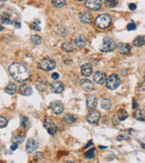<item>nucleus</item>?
<instances>
[{"instance_id": "f257e3e1", "label": "nucleus", "mask_w": 145, "mask_h": 163, "mask_svg": "<svg viewBox=\"0 0 145 163\" xmlns=\"http://www.w3.org/2000/svg\"><path fill=\"white\" fill-rule=\"evenodd\" d=\"M8 71L11 74V76L13 77L17 82H19V83L27 81L29 76H30L27 68L25 65L18 64V62H14V64H12L9 66Z\"/></svg>"}, {"instance_id": "f03ea898", "label": "nucleus", "mask_w": 145, "mask_h": 163, "mask_svg": "<svg viewBox=\"0 0 145 163\" xmlns=\"http://www.w3.org/2000/svg\"><path fill=\"white\" fill-rule=\"evenodd\" d=\"M95 26L100 29H107L108 27H110L112 24V18L110 16H108L106 14L100 15L94 20Z\"/></svg>"}, {"instance_id": "7ed1b4c3", "label": "nucleus", "mask_w": 145, "mask_h": 163, "mask_svg": "<svg viewBox=\"0 0 145 163\" xmlns=\"http://www.w3.org/2000/svg\"><path fill=\"white\" fill-rule=\"evenodd\" d=\"M56 66V62L53 60V59H50V58H45V59H43L38 65V67L39 69L43 70V71H52L55 68Z\"/></svg>"}, {"instance_id": "20e7f679", "label": "nucleus", "mask_w": 145, "mask_h": 163, "mask_svg": "<svg viewBox=\"0 0 145 163\" xmlns=\"http://www.w3.org/2000/svg\"><path fill=\"white\" fill-rule=\"evenodd\" d=\"M121 83V80L117 74H112L111 76L106 80V87L109 90H115L117 89Z\"/></svg>"}, {"instance_id": "39448f33", "label": "nucleus", "mask_w": 145, "mask_h": 163, "mask_svg": "<svg viewBox=\"0 0 145 163\" xmlns=\"http://www.w3.org/2000/svg\"><path fill=\"white\" fill-rule=\"evenodd\" d=\"M116 48L115 42L109 37H105L103 42V45L101 47V50L103 52H112Z\"/></svg>"}, {"instance_id": "423d86ee", "label": "nucleus", "mask_w": 145, "mask_h": 163, "mask_svg": "<svg viewBox=\"0 0 145 163\" xmlns=\"http://www.w3.org/2000/svg\"><path fill=\"white\" fill-rule=\"evenodd\" d=\"M44 127L45 128V130L47 131V132L51 134V135H55L57 131V127L55 124V122L50 120V119H45L44 121Z\"/></svg>"}, {"instance_id": "0eeeda50", "label": "nucleus", "mask_w": 145, "mask_h": 163, "mask_svg": "<svg viewBox=\"0 0 145 163\" xmlns=\"http://www.w3.org/2000/svg\"><path fill=\"white\" fill-rule=\"evenodd\" d=\"M103 6V0H87L85 2V6L89 10L97 11Z\"/></svg>"}, {"instance_id": "6e6552de", "label": "nucleus", "mask_w": 145, "mask_h": 163, "mask_svg": "<svg viewBox=\"0 0 145 163\" xmlns=\"http://www.w3.org/2000/svg\"><path fill=\"white\" fill-rule=\"evenodd\" d=\"M50 108H51L52 111L56 115L62 114L64 112V110H65L64 104L62 103H60V102H53V103H51Z\"/></svg>"}, {"instance_id": "1a4fd4ad", "label": "nucleus", "mask_w": 145, "mask_h": 163, "mask_svg": "<svg viewBox=\"0 0 145 163\" xmlns=\"http://www.w3.org/2000/svg\"><path fill=\"white\" fill-rule=\"evenodd\" d=\"M97 97L93 94H90L88 95L87 97V100H86V106H87V109L90 110V111H93L96 106H97Z\"/></svg>"}, {"instance_id": "9d476101", "label": "nucleus", "mask_w": 145, "mask_h": 163, "mask_svg": "<svg viewBox=\"0 0 145 163\" xmlns=\"http://www.w3.org/2000/svg\"><path fill=\"white\" fill-rule=\"evenodd\" d=\"M100 117H101V114H100L99 111H92L90 113L87 115L86 120H87V121L89 123L95 124V123H97L99 121Z\"/></svg>"}, {"instance_id": "9b49d317", "label": "nucleus", "mask_w": 145, "mask_h": 163, "mask_svg": "<svg viewBox=\"0 0 145 163\" xmlns=\"http://www.w3.org/2000/svg\"><path fill=\"white\" fill-rule=\"evenodd\" d=\"M34 84H35L36 89H37L39 92H45L47 88V81L44 77H39V78L36 79Z\"/></svg>"}, {"instance_id": "f8f14e48", "label": "nucleus", "mask_w": 145, "mask_h": 163, "mask_svg": "<svg viewBox=\"0 0 145 163\" xmlns=\"http://www.w3.org/2000/svg\"><path fill=\"white\" fill-rule=\"evenodd\" d=\"M38 148V141H35L34 139H30L27 142L26 150L27 153H33L34 150H36Z\"/></svg>"}, {"instance_id": "ddd939ff", "label": "nucleus", "mask_w": 145, "mask_h": 163, "mask_svg": "<svg viewBox=\"0 0 145 163\" xmlns=\"http://www.w3.org/2000/svg\"><path fill=\"white\" fill-rule=\"evenodd\" d=\"M80 85L82 89L85 92H91L93 90V83L88 79H83L80 82Z\"/></svg>"}, {"instance_id": "4468645a", "label": "nucleus", "mask_w": 145, "mask_h": 163, "mask_svg": "<svg viewBox=\"0 0 145 163\" xmlns=\"http://www.w3.org/2000/svg\"><path fill=\"white\" fill-rule=\"evenodd\" d=\"M19 93L24 96H29L33 93V89L30 84L24 83L19 87Z\"/></svg>"}, {"instance_id": "2eb2a0df", "label": "nucleus", "mask_w": 145, "mask_h": 163, "mask_svg": "<svg viewBox=\"0 0 145 163\" xmlns=\"http://www.w3.org/2000/svg\"><path fill=\"white\" fill-rule=\"evenodd\" d=\"M64 89H65L64 83H61V82H55L50 86L51 92L55 93H61L64 91Z\"/></svg>"}, {"instance_id": "dca6fc26", "label": "nucleus", "mask_w": 145, "mask_h": 163, "mask_svg": "<svg viewBox=\"0 0 145 163\" xmlns=\"http://www.w3.org/2000/svg\"><path fill=\"white\" fill-rule=\"evenodd\" d=\"M93 81L98 84H103L106 82V75L104 73H102L100 71L96 72L93 75Z\"/></svg>"}, {"instance_id": "f3484780", "label": "nucleus", "mask_w": 145, "mask_h": 163, "mask_svg": "<svg viewBox=\"0 0 145 163\" xmlns=\"http://www.w3.org/2000/svg\"><path fill=\"white\" fill-rule=\"evenodd\" d=\"M74 43L78 48H82L86 45V37L84 36L83 34L76 35L75 37V39H74Z\"/></svg>"}, {"instance_id": "a211bd4d", "label": "nucleus", "mask_w": 145, "mask_h": 163, "mask_svg": "<svg viewBox=\"0 0 145 163\" xmlns=\"http://www.w3.org/2000/svg\"><path fill=\"white\" fill-rule=\"evenodd\" d=\"M81 73L83 76L85 77H89L90 75H92L93 73V67L90 64H84L82 67H81Z\"/></svg>"}, {"instance_id": "6ab92c4d", "label": "nucleus", "mask_w": 145, "mask_h": 163, "mask_svg": "<svg viewBox=\"0 0 145 163\" xmlns=\"http://www.w3.org/2000/svg\"><path fill=\"white\" fill-rule=\"evenodd\" d=\"M15 21H12L10 16L6 13H2L0 14V24H15Z\"/></svg>"}, {"instance_id": "aec40b11", "label": "nucleus", "mask_w": 145, "mask_h": 163, "mask_svg": "<svg viewBox=\"0 0 145 163\" xmlns=\"http://www.w3.org/2000/svg\"><path fill=\"white\" fill-rule=\"evenodd\" d=\"M119 51L122 55H130L131 53V47L128 44H122L119 47Z\"/></svg>"}, {"instance_id": "412c9836", "label": "nucleus", "mask_w": 145, "mask_h": 163, "mask_svg": "<svg viewBox=\"0 0 145 163\" xmlns=\"http://www.w3.org/2000/svg\"><path fill=\"white\" fill-rule=\"evenodd\" d=\"M17 87L16 83H10L5 88V92L10 95H14L17 93Z\"/></svg>"}, {"instance_id": "4be33fe9", "label": "nucleus", "mask_w": 145, "mask_h": 163, "mask_svg": "<svg viewBox=\"0 0 145 163\" xmlns=\"http://www.w3.org/2000/svg\"><path fill=\"white\" fill-rule=\"evenodd\" d=\"M80 21L82 24H90L91 21H92V16L90 13H83L81 16H80Z\"/></svg>"}, {"instance_id": "5701e85b", "label": "nucleus", "mask_w": 145, "mask_h": 163, "mask_svg": "<svg viewBox=\"0 0 145 163\" xmlns=\"http://www.w3.org/2000/svg\"><path fill=\"white\" fill-rule=\"evenodd\" d=\"M134 116L136 120L138 121H145V111L143 110H136L134 111Z\"/></svg>"}, {"instance_id": "b1692460", "label": "nucleus", "mask_w": 145, "mask_h": 163, "mask_svg": "<svg viewBox=\"0 0 145 163\" xmlns=\"http://www.w3.org/2000/svg\"><path fill=\"white\" fill-rule=\"evenodd\" d=\"M132 44H134V45L136 46V47H141V46H142V45L145 44V36H143V35L138 36L137 38H135V39L134 40Z\"/></svg>"}, {"instance_id": "393cba45", "label": "nucleus", "mask_w": 145, "mask_h": 163, "mask_svg": "<svg viewBox=\"0 0 145 163\" xmlns=\"http://www.w3.org/2000/svg\"><path fill=\"white\" fill-rule=\"evenodd\" d=\"M62 50L65 53H71L74 51V45L69 42H65L62 45Z\"/></svg>"}, {"instance_id": "a878e982", "label": "nucleus", "mask_w": 145, "mask_h": 163, "mask_svg": "<svg viewBox=\"0 0 145 163\" xmlns=\"http://www.w3.org/2000/svg\"><path fill=\"white\" fill-rule=\"evenodd\" d=\"M101 107L105 111L110 110L112 108V102L109 99H103L101 102Z\"/></svg>"}, {"instance_id": "bb28decb", "label": "nucleus", "mask_w": 145, "mask_h": 163, "mask_svg": "<svg viewBox=\"0 0 145 163\" xmlns=\"http://www.w3.org/2000/svg\"><path fill=\"white\" fill-rule=\"evenodd\" d=\"M128 117H129L128 112L123 109H121L117 114V118L119 119V121H125Z\"/></svg>"}, {"instance_id": "cd10ccee", "label": "nucleus", "mask_w": 145, "mask_h": 163, "mask_svg": "<svg viewBox=\"0 0 145 163\" xmlns=\"http://www.w3.org/2000/svg\"><path fill=\"white\" fill-rule=\"evenodd\" d=\"M63 121L67 123V124H72V123H75L76 121V119L74 115H72V114H66L64 118H63Z\"/></svg>"}, {"instance_id": "c85d7f7f", "label": "nucleus", "mask_w": 145, "mask_h": 163, "mask_svg": "<svg viewBox=\"0 0 145 163\" xmlns=\"http://www.w3.org/2000/svg\"><path fill=\"white\" fill-rule=\"evenodd\" d=\"M52 5L56 8H62L65 6V0H52Z\"/></svg>"}, {"instance_id": "c756f323", "label": "nucleus", "mask_w": 145, "mask_h": 163, "mask_svg": "<svg viewBox=\"0 0 145 163\" xmlns=\"http://www.w3.org/2000/svg\"><path fill=\"white\" fill-rule=\"evenodd\" d=\"M31 42L34 45H38L41 44L42 42V38L40 35H37V34H33L31 36Z\"/></svg>"}, {"instance_id": "7c9ffc66", "label": "nucleus", "mask_w": 145, "mask_h": 163, "mask_svg": "<svg viewBox=\"0 0 145 163\" xmlns=\"http://www.w3.org/2000/svg\"><path fill=\"white\" fill-rule=\"evenodd\" d=\"M28 123H29V120L27 117H22L21 118V121H20V128L23 130H26L28 126Z\"/></svg>"}, {"instance_id": "2f4dec72", "label": "nucleus", "mask_w": 145, "mask_h": 163, "mask_svg": "<svg viewBox=\"0 0 145 163\" xmlns=\"http://www.w3.org/2000/svg\"><path fill=\"white\" fill-rule=\"evenodd\" d=\"M105 5L109 8H113L118 5V0H105Z\"/></svg>"}, {"instance_id": "473e14b6", "label": "nucleus", "mask_w": 145, "mask_h": 163, "mask_svg": "<svg viewBox=\"0 0 145 163\" xmlns=\"http://www.w3.org/2000/svg\"><path fill=\"white\" fill-rule=\"evenodd\" d=\"M12 141L16 142L17 144H20V143H22L24 141V137H22V136H20L18 134H15L13 136V138H12Z\"/></svg>"}, {"instance_id": "72a5a7b5", "label": "nucleus", "mask_w": 145, "mask_h": 163, "mask_svg": "<svg viewBox=\"0 0 145 163\" xmlns=\"http://www.w3.org/2000/svg\"><path fill=\"white\" fill-rule=\"evenodd\" d=\"M39 24H40V22H39L38 20H37V21H34V22L31 23L30 27H31V28H32L33 30H34V31H40L41 28H40V27H39Z\"/></svg>"}, {"instance_id": "f704fd0d", "label": "nucleus", "mask_w": 145, "mask_h": 163, "mask_svg": "<svg viewBox=\"0 0 145 163\" xmlns=\"http://www.w3.org/2000/svg\"><path fill=\"white\" fill-rule=\"evenodd\" d=\"M94 152H95V149H89L88 152H87L85 154H84V158L88 159H93V158L94 157Z\"/></svg>"}, {"instance_id": "c9c22d12", "label": "nucleus", "mask_w": 145, "mask_h": 163, "mask_svg": "<svg viewBox=\"0 0 145 163\" xmlns=\"http://www.w3.org/2000/svg\"><path fill=\"white\" fill-rule=\"evenodd\" d=\"M57 33H58L59 35H61L62 37H65L67 35V34H68L67 30L65 28H64V27H59V28H57Z\"/></svg>"}, {"instance_id": "e433bc0d", "label": "nucleus", "mask_w": 145, "mask_h": 163, "mask_svg": "<svg viewBox=\"0 0 145 163\" xmlns=\"http://www.w3.org/2000/svg\"><path fill=\"white\" fill-rule=\"evenodd\" d=\"M7 123H8V121H7V120L5 117L0 116V128H5V127H6L7 126Z\"/></svg>"}, {"instance_id": "4c0bfd02", "label": "nucleus", "mask_w": 145, "mask_h": 163, "mask_svg": "<svg viewBox=\"0 0 145 163\" xmlns=\"http://www.w3.org/2000/svg\"><path fill=\"white\" fill-rule=\"evenodd\" d=\"M136 29V24H134V23H130L128 26H127V30H129V31H132V30H135Z\"/></svg>"}, {"instance_id": "58836bf2", "label": "nucleus", "mask_w": 145, "mask_h": 163, "mask_svg": "<svg viewBox=\"0 0 145 163\" xmlns=\"http://www.w3.org/2000/svg\"><path fill=\"white\" fill-rule=\"evenodd\" d=\"M43 157H44V155H43V153L42 152H36V154H35V156H34V158L37 159L38 161H40L42 159H43Z\"/></svg>"}, {"instance_id": "ea45409f", "label": "nucleus", "mask_w": 145, "mask_h": 163, "mask_svg": "<svg viewBox=\"0 0 145 163\" xmlns=\"http://www.w3.org/2000/svg\"><path fill=\"white\" fill-rule=\"evenodd\" d=\"M139 107V104L137 103L136 100L134 99V101H132V109H137Z\"/></svg>"}, {"instance_id": "a19ab883", "label": "nucleus", "mask_w": 145, "mask_h": 163, "mask_svg": "<svg viewBox=\"0 0 145 163\" xmlns=\"http://www.w3.org/2000/svg\"><path fill=\"white\" fill-rule=\"evenodd\" d=\"M17 147H18V144L16 142H13L11 145V150H16L17 149Z\"/></svg>"}, {"instance_id": "79ce46f5", "label": "nucleus", "mask_w": 145, "mask_h": 163, "mask_svg": "<svg viewBox=\"0 0 145 163\" xmlns=\"http://www.w3.org/2000/svg\"><path fill=\"white\" fill-rule=\"evenodd\" d=\"M52 78H53L54 80H58V79H59V74H58V73H53V74H52Z\"/></svg>"}, {"instance_id": "37998d69", "label": "nucleus", "mask_w": 145, "mask_h": 163, "mask_svg": "<svg viewBox=\"0 0 145 163\" xmlns=\"http://www.w3.org/2000/svg\"><path fill=\"white\" fill-rule=\"evenodd\" d=\"M129 8L131 10H135L136 9V5L135 4H130L129 5Z\"/></svg>"}, {"instance_id": "c03bdc74", "label": "nucleus", "mask_w": 145, "mask_h": 163, "mask_svg": "<svg viewBox=\"0 0 145 163\" xmlns=\"http://www.w3.org/2000/svg\"><path fill=\"white\" fill-rule=\"evenodd\" d=\"M92 144H93V142H92V141H89V143H87V144H86V146H85V149H87V148L91 147V146H92Z\"/></svg>"}, {"instance_id": "a18cd8bd", "label": "nucleus", "mask_w": 145, "mask_h": 163, "mask_svg": "<svg viewBox=\"0 0 145 163\" xmlns=\"http://www.w3.org/2000/svg\"><path fill=\"white\" fill-rule=\"evenodd\" d=\"M3 29H4V27H2V24H0V32H2Z\"/></svg>"}, {"instance_id": "49530a36", "label": "nucleus", "mask_w": 145, "mask_h": 163, "mask_svg": "<svg viewBox=\"0 0 145 163\" xmlns=\"http://www.w3.org/2000/svg\"><path fill=\"white\" fill-rule=\"evenodd\" d=\"M141 147H142L143 149H145V144H143V143H141Z\"/></svg>"}, {"instance_id": "de8ad7c7", "label": "nucleus", "mask_w": 145, "mask_h": 163, "mask_svg": "<svg viewBox=\"0 0 145 163\" xmlns=\"http://www.w3.org/2000/svg\"><path fill=\"white\" fill-rule=\"evenodd\" d=\"M6 1H7V0H0V2H6Z\"/></svg>"}, {"instance_id": "09e8293b", "label": "nucleus", "mask_w": 145, "mask_h": 163, "mask_svg": "<svg viewBox=\"0 0 145 163\" xmlns=\"http://www.w3.org/2000/svg\"><path fill=\"white\" fill-rule=\"evenodd\" d=\"M105 148H106V147H103V146H101V147H100V149H105Z\"/></svg>"}, {"instance_id": "8fccbe9b", "label": "nucleus", "mask_w": 145, "mask_h": 163, "mask_svg": "<svg viewBox=\"0 0 145 163\" xmlns=\"http://www.w3.org/2000/svg\"><path fill=\"white\" fill-rule=\"evenodd\" d=\"M77 1H78V2H83V0H77Z\"/></svg>"}, {"instance_id": "3c124183", "label": "nucleus", "mask_w": 145, "mask_h": 163, "mask_svg": "<svg viewBox=\"0 0 145 163\" xmlns=\"http://www.w3.org/2000/svg\"><path fill=\"white\" fill-rule=\"evenodd\" d=\"M143 78H144V81H145V73H144V75H143Z\"/></svg>"}, {"instance_id": "603ef678", "label": "nucleus", "mask_w": 145, "mask_h": 163, "mask_svg": "<svg viewBox=\"0 0 145 163\" xmlns=\"http://www.w3.org/2000/svg\"><path fill=\"white\" fill-rule=\"evenodd\" d=\"M0 155H1V153H0Z\"/></svg>"}]
</instances>
